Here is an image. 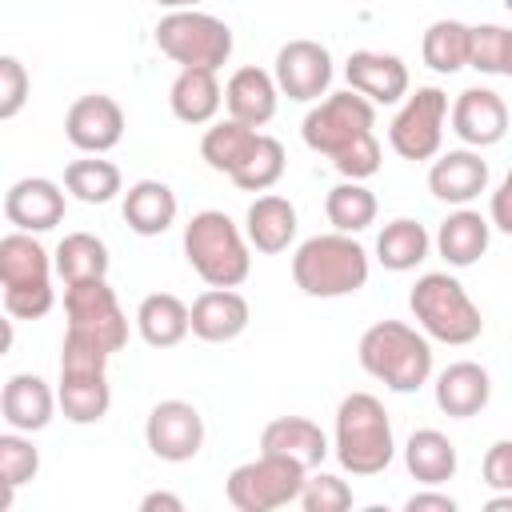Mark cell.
I'll return each instance as SVG.
<instances>
[{"label": "cell", "mask_w": 512, "mask_h": 512, "mask_svg": "<svg viewBox=\"0 0 512 512\" xmlns=\"http://www.w3.org/2000/svg\"><path fill=\"white\" fill-rule=\"evenodd\" d=\"M300 136L312 152L332 160L340 180H368L380 172L384 148L376 140V104L356 88L316 100L300 124Z\"/></svg>", "instance_id": "1"}, {"label": "cell", "mask_w": 512, "mask_h": 512, "mask_svg": "<svg viewBox=\"0 0 512 512\" xmlns=\"http://www.w3.org/2000/svg\"><path fill=\"white\" fill-rule=\"evenodd\" d=\"M372 260L368 248L348 232H320L296 244L292 252V280L312 300H340L356 296L368 284Z\"/></svg>", "instance_id": "2"}, {"label": "cell", "mask_w": 512, "mask_h": 512, "mask_svg": "<svg viewBox=\"0 0 512 512\" xmlns=\"http://www.w3.org/2000/svg\"><path fill=\"white\" fill-rule=\"evenodd\" d=\"M360 368L388 392H420L432 380V340L404 320H376L356 344Z\"/></svg>", "instance_id": "3"}, {"label": "cell", "mask_w": 512, "mask_h": 512, "mask_svg": "<svg viewBox=\"0 0 512 512\" xmlns=\"http://www.w3.org/2000/svg\"><path fill=\"white\" fill-rule=\"evenodd\" d=\"M332 452L344 472L352 476H380L396 460V436L392 416L380 396L372 392H348L336 404L332 424Z\"/></svg>", "instance_id": "4"}, {"label": "cell", "mask_w": 512, "mask_h": 512, "mask_svg": "<svg viewBox=\"0 0 512 512\" xmlns=\"http://www.w3.org/2000/svg\"><path fill=\"white\" fill-rule=\"evenodd\" d=\"M184 260L208 288H240L252 276V244L220 208H204L184 224Z\"/></svg>", "instance_id": "5"}, {"label": "cell", "mask_w": 512, "mask_h": 512, "mask_svg": "<svg viewBox=\"0 0 512 512\" xmlns=\"http://www.w3.org/2000/svg\"><path fill=\"white\" fill-rule=\"evenodd\" d=\"M408 312H412L416 328L436 344L464 348V344L480 340V332H484V316H480L476 300L452 272L416 276V284L408 292Z\"/></svg>", "instance_id": "6"}, {"label": "cell", "mask_w": 512, "mask_h": 512, "mask_svg": "<svg viewBox=\"0 0 512 512\" xmlns=\"http://www.w3.org/2000/svg\"><path fill=\"white\" fill-rule=\"evenodd\" d=\"M108 360L112 352L64 332L60 340V380H56V396H60V412L72 424H100L112 408V384H108Z\"/></svg>", "instance_id": "7"}, {"label": "cell", "mask_w": 512, "mask_h": 512, "mask_svg": "<svg viewBox=\"0 0 512 512\" xmlns=\"http://www.w3.org/2000/svg\"><path fill=\"white\" fill-rule=\"evenodd\" d=\"M308 468L280 452H260L236 464L224 480V496L236 512H276L300 500Z\"/></svg>", "instance_id": "8"}, {"label": "cell", "mask_w": 512, "mask_h": 512, "mask_svg": "<svg viewBox=\"0 0 512 512\" xmlns=\"http://www.w3.org/2000/svg\"><path fill=\"white\" fill-rule=\"evenodd\" d=\"M232 28L204 12V8H180V12H164L156 20V48L180 64V68H212L220 72L232 56Z\"/></svg>", "instance_id": "9"}, {"label": "cell", "mask_w": 512, "mask_h": 512, "mask_svg": "<svg viewBox=\"0 0 512 512\" xmlns=\"http://www.w3.org/2000/svg\"><path fill=\"white\" fill-rule=\"evenodd\" d=\"M448 92L436 84H424L416 92H408L388 124V148L400 160L424 164L436 160L444 148V124H448Z\"/></svg>", "instance_id": "10"}, {"label": "cell", "mask_w": 512, "mask_h": 512, "mask_svg": "<svg viewBox=\"0 0 512 512\" xmlns=\"http://www.w3.org/2000/svg\"><path fill=\"white\" fill-rule=\"evenodd\" d=\"M64 316H68V328L64 332H76L108 352H124L128 344V316L108 284L104 280H80V284H64Z\"/></svg>", "instance_id": "11"}, {"label": "cell", "mask_w": 512, "mask_h": 512, "mask_svg": "<svg viewBox=\"0 0 512 512\" xmlns=\"http://www.w3.org/2000/svg\"><path fill=\"white\" fill-rule=\"evenodd\" d=\"M144 444L164 464H188L204 448V416L192 400H160L144 420Z\"/></svg>", "instance_id": "12"}, {"label": "cell", "mask_w": 512, "mask_h": 512, "mask_svg": "<svg viewBox=\"0 0 512 512\" xmlns=\"http://www.w3.org/2000/svg\"><path fill=\"white\" fill-rule=\"evenodd\" d=\"M332 52L320 40L296 36L288 44H280L276 60H272V76L280 84V96L296 100V104H316L328 96L332 88Z\"/></svg>", "instance_id": "13"}, {"label": "cell", "mask_w": 512, "mask_h": 512, "mask_svg": "<svg viewBox=\"0 0 512 512\" xmlns=\"http://www.w3.org/2000/svg\"><path fill=\"white\" fill-rule=\"evenodd\" d=\"M124 108L104 96V92H88V96H76L64 112V136L76 152H88V156H104L112 152L120 140H124Z\"/></svg>", "instance_id": "14"}, {"label": "cell", "mask_w": 512, "mask_h": 512, "mask_svg": "<svg viewBox=\"0 0 512 512\" xmlns=\"http://www.w3.org/2000/svg\"><path fill=\"white\" fill-rule=\"evenodd\" d=\"M448 124H452V132H456V140L464 148H480L484 152V148L504 140V132H508V104H504V96L496 88L472 84V88H464L452 100Z\"/></svg>", "instance_id": "15"}, {"label": "cell", "mask_w": 512, "mask_h": 512, "mask_svg": "<svg viewBox=\"0 0 512 512\" xmlns=\"http://www.w3.org/2000/svg\"><path fill=\"white\" fill-rule=\"evenodd\" d=\"M68 188L48 176H20L4 192V220L20 232H52L64 220Z\"/></svg>", "instance_id": "16"}, {"label": "cell", "mask_w": 512, "mask_h": 512, "mask_svg": "<svg viewBox=\"0 0 512 512\" xmlns=\"http://www.w3.org/2000/svg\"><path fill=\"white\" fill-rule=\"evenodd\" d=\"M488 160L480 148H448L428 164V192L448 208H468L480 192H488Z\"/></svg>", "instance_id": "17"}, {"label": "cell", "mask_w": 512, "mask_h": 512, "mask_svg": "<svg viewBox=\"0 0 512 512\" xmlns=\"http://www.w3.org/2000/svg\"><path fill=\"white\" fill-rule=\"evenodd\" d=\"M344 80L348 88H356L360 96H368L372 104H400L412 92V76L408 64L396 52H372V48H356L344 60Z\"/></svg>", "instance_id": "18"}, {"label": "cell", "mask_w": 512, "mask_h": 512, "mask_svg": "<svg viewBox=\"0 0 512 512\" xmlns=\"http://www.w3.org/2000/svg\"><path fill=\"white\" fill-rule=\"evenodd\" d=\"M432 396H436V408L452 420H472L488 408L492 400V376L484 364L476 360H452L448 368L436 372V384H432Z\"/></svg>", "instance_id": "19"}, {"label": "cell", "mask_w": 512, "mask_h": 512, "mask_svg": "<svg viewBox=\"0 0 512 512\" xmlns=\"http://www.w3.org/2000/svg\"><path fill=\"white\" fill-rule=\"evenodd\" d=\"M60 408V396L56 388L36 376V372H16L4 380V392H0V416L8 428L16 432H44L52 424Z\"/></svg>", "instance_id": "20"}, {"label": "cell", "mask_w": 512, "mask_h": 512, "mask_svg": "<svg viewBox=\"0 0 512 512\" xmlns=\"http://www.w3.org/2000/svg\"><path fill=\"white\" fill-rule=\"evenodd\" d=\"M296 228H300V216H296V204L280 192H264L248 204L244 212V236L256 252L264 256H280L296 244Z\"/></svg>", "instance_id": "21"}, {"label": "cell", "mask_w": 512, "mask_h": 512, "mask_svg": "<svg viewBox=\"0 0 512 512\" xmlns=\"http://www.w3.org/2000/svg\"><path fill=\"white\" fill-rule=\"evenodd\" d=\"M488 244H492V220L480 216L476 208H452L432 236V248L448 268H472L476 260H484Z\"/></svg>", "instance_id": "22"}, {"label": "cell", "mask_w": 512, "mask_h": 512, "mask_svg": "<svg viewBox=\"0 0 512 512\" xmlns=\"http://www.w3.org/2000/svg\"><path fill=\"white\" fill-rule=\"evenodd\" d=\"M248 320H252V308L236 288H204L192 300V336L204 344H228L244 336Z\"/></svg>", "instance_id": "23"}, {"label": "cell", "mask_w": 512, "mask_h": 512, "mask_svg": "<svg viewBox=\"0 0 512 512\" xmlns=\"http://www.w3.org/2000/svg\"><path fill=\"white\" fill-rule=\"evenodd\" d=\"M224 108L232 120L240 124H252V128H264L276 108H280V84L272 72L256 68V64H244L228 76L224 84Z\"/></svg>", "instance_id": "24"}, {"label": "cell", "mask_w": 512, "mask_h": 512, "mask_svg": "<svg viewBox=\"0 0 512 512\" xmlns=\"http://www.w3.org/2000/svg\"><path fill=\"white\" fill-rule=\"evenodd\" d=\"M52 276H56V260L36 240V232L12 228L0 240V284H4V292H12V288H52Z\"/></svg>", "instance_id": "25"}, {"label": "cell", "mask_w": 512, "mask_h": 512, "mask_svg": "<svg viewBox=\"0 0 512 512\" xmlns=\"http://www.w3.org/2000/svg\"><path fill=\"white\" fill-rule=\"evenodd\" d=\"M176 212H180L176 192L152 176L128 184V192L120 196V216L136 236H164L176 224Z\"/></svg>", "instance_id": "26"}, {"label": "cell", "mask_w": 512, "mask_h": 512, "mask_svg": "<svg viewBox=\"0 0 512 512\" xmlns=\"http://www.w3.org/2000/svg\"><path fill=\"white\" fill-rule=\"evenodd\" d=\"M260 452L292 456L296 464H304L308 472H316L328 460L332 444H328V436H324V428L316 420H308V416H276L260 432Z\"/></svg>", "instance_id": "27"}, {"label": "cell", "mask_w": 512, "mask_h": 512, "mask_svg": "<svg viewBox=\"0 0 512 512\" xmlns=\"http://www.w3.org/2000/svg\"><path fill=\"white\" fill-rule=\"evenodd\" d=\"M168 108L180 124H212L216 112L224 108V88L212 68H180L172 88H168Z\"/></svg>", "instance_id": "28"}, {"label": "cell", "mask_w": 512, "mask_h": 512, "mask_svg": "<svg viewBox=\"0 0 512 512\" xmlns=\"http://www.w3.org/2000/svg\"><path fill=\"white\" fill-rule=\"evenodd\" d=\"M136 332L148 348H176L192 332V304H184L172 292H152L136 308Z\"/></svg>", "instance_id": "29"}, {"label": "cell", "mask_w": 512, "mask_h": 512, "mask_svg": "<svg viewBox=\"0 0 512 512\" xmlns=\"http://www.w3.org/2000/svg\"><path fill=\"white\" fill-rule=\"evenodd\" d=\"M404 468L412 480L420 484H448L460 468V456H456V444L440 432V428H416L408 440H404Z\"/></svg>", "instance_id": "30"}, {"label": "cell", "mask_w": 512, "mask_h": 512, "mask_svg": "<svg viewBox=\"0 0 512 512\" xmlns=\"http://www.w3.org/2000/svg\"><path fill=\"white\" fill-rule=\"evenodd\" d=\"M428 252H432V236L412 216H396L376 232V260L388 272H412L428 260Z\"/></svg>", "instance_id": "31"}, {"label": "cell", "mask_w": 512, "mask_h": 512, "mask_svg": "<svg viewBox=\"0 0 512 512\" xmlns=\"http://www.w3.org/2000/svg\"><path fill=\"white\" fill-rule=\"evenodd\" d=\"M256 140H260V128L224 116V120H212V124L204 128V136H200V156H204V164H208L212 172L232 176V172L248 160V152L256 148Z\"/></svg>", "instance_id": "32"}, {"label": "cell", "mask_w": 512, "mask_h": 512, "mask_svg": "<svg viewBox=\"0 0 512 512\" xmlns=\"http://www.w3.org/2000/svg\"><path fill=\"white\" fill-rule=\"evenodd\" d=\"M324 216L336 232H348V236H360L364 228L376 224L380 216V200L376 192L364 184V180H340L328 188L324 196Z\"/></svg>", "instance_id": "33"}, {"label": "cell", "mask_w": 512, "mask_h": 512, "mask_svg": "<svg viewBox=\"0 0 512 512\" xmlns=\"http://www.w3.org/2000/svg\"><path fill=\"white\" fill-rule=\"evenodd\" d=\"M56 276L64 284H80V280H104L108 268H112V256H108V244L92 232H68L60 236L56 252Z\"/></svg>", "instance_id": "34"}, {"label": "cell", "mask_w": 512, "mask_h": 512, "mask_svg": "<svg viewBox=\"0 0 512 512\" xmlns=\"http://www.w3.org/2000/svg\"><path fill=\"white\" fill-rule=\"evenodd\" d=\"M64 188L80 204H108V200L124 196V176H120V168L112 160L84 152L80 160H72L64 168Z\"/></svg>", "instance_id": "35"}, {"label": "cell", "mask_w": 512, "mask_h": 512, "mask_svg": "<svg viewBox=\"0 0 512 512\" xmlns=\"http://www.w3.org/2000/svg\"><path fill=\"white\" fill-rule=\"evenodd\" d=\"M468 32H472V24H464V20H448V16L432 20L424 28V40H420L424 64L440 76H452V72L468 68Z\"/></svg>", "instance_id": "36"}, {"label": "cell", "mask_w": 512, "mask_h": 512, "mask_svg": "<svg viewBox=\"0 0 512 512\" xmlns=\"http://www.w3.org/2000/svg\"><path fill=\"white\" fill-rule=\"evenodd\" d=\"M284 168H288V156H284V144L276 140V136H268V132H260V140H256V148L248 152V160L228 176L240 192H272L276 184H280V176H284Z\"/></svg>", "instance_id": "37"}, {"label": "cell", "mask_w": 512, "mask_h": 512, "mask_svg": "<svg viewBox=\"0 0 512 512\" xmlns=\"http://www.w3.org/2000/svg\"><path fill=\"white\" fill-rule=\"evenodd\" d=\"M40 472V448L32 444V432H16L8 428L0 436V480H4V500L0 508H12L16 488H24L28 480H36Z\"/></svg>", "instance_id": "38"}, {"label": "cell", "mask_w": 512, "mask_h": 512, "mask_svg": "<svg viewBox=\"0 0 512 512\" xmlns=\"http://www.w3.org/2000/svg\"><path fill=\"white\" fill-rule=\"evenodd\" d=\"M504 52H508V28L504 24H472L468 68H476L480 76H504Z\"/></svg>", "instance_id": "39"}, {"label": "cell", "mask_w": 512, "mask_h": 512, "mask_svg": "<svg viewBox=\"0 0 512 512\" xmlns=\"http://www.w3.org/2000/svg\"><path fill=\"white\" fill-rule=\"evenodd\" d=\"M352 484L348 480H340L336 472H308V480H304V492H300V508L304 512H348L352 508Z\"/></svg>", "instance_id": "40"}, {"label": "cell", "mask_w": 512, "mask_h": 512, "mask_svg": "<svg viewBox=\"0 0 512 512\" xmlns=\"http://www.w3.org/2000/svg\"><path fill=\"white\" fill-rule=\"evenodd\" d=\"M28 92H32L28 68L16 56H0V120H16L20 108L28 104Z\"/></svg>", "instance_id": "41"}, {"label": "cell", "mask_w": 512, "mask_h": 512, "mask_svg": "<svg viewBox=\"0 0 512 512\" xmlns=\"http://www.w3.org/2000/svg\"><path fill=\"white\" fill-rule=\"evenodd\" d=\"M56 304V288H12L4 292V312L12 320H40Z\"/></svg>", "instance_id": "42"}, {"label": "cell", "mask_w": 512, "mask_h": 512, "mask_svg": "<svg viewBox=\"0 0 512 512\" xmlns=\"http://www.w3.org/2000/svg\"><path fill=\"white\" fill-rule=\"evenodd\" d=\"M480 476L492 492H512V440H492L484 460H480Z\"/></svg>", "instance_id": "43"}, {"label": "cell", "mask_w": 512, "mask_h": 512, "mask_svg": "<svg viewBox=\"0 0 512 512\" xmlns=\"http://www.w3.org/2000/svg\"><path fill=\"white\" fill-rule=\"evenodd\" d=\"M488 220H492L496 232L512 236V168L504 172V180H500V184L492 188V196H488Z\"/></svg>", "instance_id": "44"}, {"label": "cell", "mask_w": 512, "mask_h": 512, "mask_svg": "<svg viewBox=\"0 0 512 512\" xmlns=\"http://www.w3.org/2000/svg\"><path fill=\"white\" fill-rule=\"evenodd\" d=\"M456 508H460L456 496L436 492V484H424L420 492H412V496L404 500V512H456Z\"/></svg>", "instance_id": "45"}, {"label": "cell", "mask_w": 512, "mask_h": 512, "mask_svg": "<svg viewBox=\"0 0 512 512\" xmlns=\"http://www.w3.org/2000/svg\"><path fill=\"white\" fill-rule=\"evenodd\" d=\"M140 512H184V500L176 496V492H148L144 500H140Z\"/></svg>", "instance_id": "46"}, {"label": "cell", "mask_w": 512, "mask_h": 512, "mask_svg": "<svg viewBox=\"0 0 512 512\" xmlns=\"http://www.w3.org/2000/svg\"><path fill=\"white\" fill-rule=\"evenodd\" d=\"M484 512H512V492H492L484 500Z\"/></svg>", "instance_id": "47"}, {"label": "cell", "mask_w": 512, "mask_h": 512, "mask_svg": "<svg viewBox=\"0 0 512 512\" xmlns=\"http://www.w3.org/2000/svg\"><path fill=\"white\" fill-rule=\"evenodd\" d=\"M160 8H168V12H180V8H200L204 0H156Z\"/></svg>", "instance_id": "48"}, {"label": "cell", "mask_w": 512, "mask_h": 512, "mask_svg": "<svg viewBox=\"0 0 512 512\" xmlns=\"http://www.w3.org/2000/svg\"><path fill=\"white\" fill-rule=\"evenodd\" d=\"M504 76L512 80V28H508V52H504Z\"/></svg>", "instance_id": "49"}, {"label": "cell", "mask_w": 512, "mask_h": 512, "mask_svg": "<svg viewBox=\"0 0 512 512\" xmlns=\"http://www.w3.org/2000/svg\"><path fill=\"white\" fill-rule=\"evenodd\" d=\"M504 8H508V12H512V0H504Z\"/></svg>", "instance_id": "50"}]
</instances>
